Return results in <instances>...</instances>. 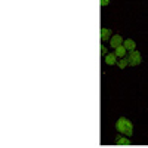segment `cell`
I'll return each instance as SVG.
<instances>
[{"instance_id":"obj_6","label":"cell","mask_w":148,"mask_h":148,"mask_svg":"<svg viewBox=\"0 0 148 148\" xmlns=\"http://www.w3.org/2000/svg\"><path fill=\"white\" fill-rule=\"evenodd\" d=\"M123 46L126 47V51H127V52L136 51V49H135V47H136V43H135V42H133L132 39H127V40H125V43H123Z\"/></svg>"},{"instance_id":"obj_7","label":"cell","mask_w":148,"mask_h":148,"mask_svg":"<svg viewBox=\"0 0 148 148\" xmlns=\"http://www.w3.org/2000/svg\"><path fill=\"white\" fill-rule=\"evenodd\" d=\"M114 53H116L117 58L120 59V58H125V56H126L127 51H126V47H125V46H119V47L116 49V52H114Z\"/></svg>"},{"instance_id":"obj_1","label":"cell","mask_w":148,"mask_h":148,"mask_svg":"<svg viewBox=\"0 0 148 148\" xmlns=\"http://www.w3.org/2000/svg\"><path fill=\"white\" fill-rule=\"evenodd\" d=\"M116 129L119 133H123L125 136L130 138L132 135H133V125H132V121L126 117H120L116 123Z\"/></svg>"},{"instance_id":"obj_10","label":"cell","mask_w":148,"mask_h":148,"mask_svg":"<svg viewBox=\"0 0 148 148\" xmlns=\"http://www.w3.org/2000/svg\"><path fill=\"white\" fill-rule=\"evenodd\" d=\"M107 55H108V49H107V47H105V45L102 43V45H101V56H102V58H105Z\"/></svg>"},{"instance_id":"obj_11","label":"cell","mask_w":148,"mask_h":148,"mask_svg":"<svg viewBox=\"0 0 148 148\" xmlns=\"http://www.w3.org/2000/svg\"><path fill=\"white\" fill-rule=\"evenodd\" d=\"M110 5V0H101V6H108Z\"/></svg>"},{"instance_id":"obj_2","label":"cell","mask_w":148,"mask_h":148,"mask_svg":"<svg viewBox=\"0 0 148 148\" xmlns=\"http://www.w3.org/2000/svg\"><path fill=\"white\" fill-rule=\"evenodd\" d=\"M127 61H129L130 67H136V65H139L142 62V56H141V53L138 51H132L127 55Z\"/></svg>"},{"instance_id":"obj_3","label":"cell","mask_w":148,"mask_h":148,"mask_svg":"<svg viewBox=\"0 0 148 148\" xmlns=\"http://www.w3.org/2000/svg\"><path fill=\"white\" fill-rule=\"evenodd\" d=\"M123 43H125V40H123V37L120 34H114L110 40V46L114 47V49H117L119 46H123Z\"/></svg>"},{"instance_id":"obj_5","label":"cell","mask_w":148,"mask_h":148,"mask_svg":"<svg viewBox=\"0 0 148 148\" xmlns=\"http://www.w3.org/2000/svg\"><path fill=\"white\" fill-rule=\"evenodd\" d=\"M117 59H119V58H117L116 53H108V55L104 58V61H105L107 65H117V62H119Z\"/></svg>"},{"instance_id":"obj_8","label":"cell","mask_w":148,"mask_h":148,"mask_svg":"<svg viewBox=\"0 0 148 148\" xmlns=\"http://www.w3.org/2000/svg\"><path fill=\"white\" fill-rule=\"evenodd\" d=\"M117 65H119V68H126L127 65H129V61H127V56H125V58H120L119 59V62H117Z\"/></svg>"},{"instance_id":"obj_4","label":"cell","mask_w":148,"mask_h":148,"mask_svg":"<svg viewBox=\"0 0 148 148\" xmlns=\"http://www.w3.org/2000/svg\"><path fill=\"white\" fill-rule=\"evenodd\" d=\"M111 37H113V34H111V30L102 27V28H101V42H110Z\"/></svg>"},{"instance_id":"obj_9","label":"cell","mask_w":148,"mask_h":148,"mask_svg":"<svg viewBox=\"0 0 148 148\" xmlns=\"http://www.w3.org/2000/svg\"><path fill=\"white\" fill-rule=\"evenodd\" d=\"M116 144H119V145H127V144H130V139L129 138H123V136H117L116 138Z\"/></svg>"}]
</instances>
